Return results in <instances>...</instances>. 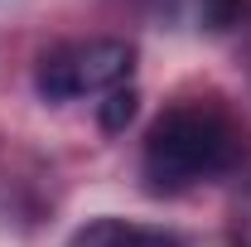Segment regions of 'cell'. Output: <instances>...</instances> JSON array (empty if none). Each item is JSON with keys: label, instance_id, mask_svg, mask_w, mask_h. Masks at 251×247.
<instances>
[{"label": "cell", "instance_id": "1", "mask_svg": "<svg viewBox=\"0 0 251 247\" xmlns=\"http://www.w3.org/2000/svg\"><path fill=\"white\" fill-rule=\"evenodd\" d=\"M247 151L242 122L222 107V102H174L155 117L145 131V155L140 170L155 194H184L193 185L222 180L227 170H237V160Z\"/></svg>", "mask_w": 251, "mask_h": 247}, {"label": "cell", "instance_id": "2", "mask_svg": "<svg viewBox=\"0 0 251 247\" xmlns=\"http://www.w3.org/2000/svg\"><path fill=\"white\" fill-rule=\"evenodd\" d=\"M135 68V44L97 34V39H68L39 54L34 88L44 102H82V97H106L130 83Z\"/></svg>", "mask_w": 251, "mask_h": 247}, {"label": "cell", "instance_id": "3", "mask_svg": "<svg viewBox=\"0 0 251 247\" xmlns=\"http://www.w3.org/2000/svg\"><path fill=\"white\" fill-rule=\"evenodd\" d=\"M68 247H179V243L159 228H140L126 218H92L68 238Z\"/></svg>", "mask_w": 251, "mask_h": 247}, {"label": "cell", "instance_id": "4", "mask_svg": "<svg viewBox=\"0 0 251 247\" xmlns=\"http://www.w3.org/2000/svg\"><path fill=\"white\" fill-rule=\"evenodd\" d=\"M130 117H135V88L106 93V102H101V126H106V131H121Z\"/></svg>", "mask_w": 251, "mask_h": 247}, {"label": "cell", "instance_id": "5", "mask_svg": "<svg viewBox=\"0 0 251 247\" xmlns=\"http://www.w3.org/2000/svg\"><path fill=\"white\" fill-rule=\"evenodd\" d=\"M198 15H203L208 30H227L242 15V0H198Z\"/></svg>", "mask_w": 251, "mask_h": 247}, {"label": "cell", "instance_id": "6", "mask_svg": "<svg viewBox=\"0 0 251 247\" xmlns=\"http://www.w3.org/2000/svg\"><path fill=\"white\" fill-rule=\"evenodd\" d=\"M232 247H251V199L237 204V214H232Z\"/></svg>", "mask_w": 251, "mask_h": 247}]
</instances>
